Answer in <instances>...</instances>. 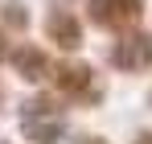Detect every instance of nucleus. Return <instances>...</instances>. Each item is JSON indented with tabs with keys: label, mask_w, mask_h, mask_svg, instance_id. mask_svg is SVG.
<instances>
[{
	"label": "nucleus",
	"mask_w": 152,
	"mask_h": 144,
	"mask_svg": "<svg viewBox=\"0 0 152 144\" xmlns=\"http://www.w3.org/2000/svg\"><path fill=\"white\" fill-rule=\"evenodd\" d=\"M132 144H152V128H144V132H136V140Z\"/></svg>",
	"instance_id": "obj_9"
},
{
	"label": "nucleus",
	"mask_w": 152,
	"mask_h": 144,
	"mask_svg": "<svg viewBox=\"0 0 152 144\" xmlns=\"http://www.w3.org/2000/svg\"><path fill=\"white\" fill-rule=\"evenodd\" d=\"M50 82H53V91H58V99H70V103H82V107H99L103 99H107L103 74L91 62H78V58L53 62L50 66Z\"/></svg>",
	"instance_id": "obj_1"
},
{
	"label": "nucleus",
	"mask_w": 152,
	"mask_h": 144,
	"mask_svg": "<svg viewBox=\"0 0 152 144\" xmlns=\"http://www.w3.org/2000/svg\"><path fill=\"white\" fill-rule=\"evenodd\" d=\"M148 103H152V95H148Z\"/></svg>",
	"instance_id": "obj_13"
},
{
	"label": "nucleus",
	"mask_w": 152,
	"mask_h": 144,
	"mask_svg": "<svg viewBox=\"0 0 152 144\" xmlns=\"http://www.w3.org/2000/svg\"><path fill=\"white\" fill-rule=\"evenodd\" d=\"M74 144H111V140H107V136H78Z\"/></svg>",
	"instance_id": "obj_8"
},
{
	"label": "nucleus",
	"mask_w": 152,
	"mask_h": 144,
	"mask_svg": "<svg viewBox=\"0 0 152 144\" xmlns=\"http://www.w3.org/2000/svg\"><path fill=\"white\" fill-rule=\"evenodd\" d=\"M144 0H86V17L95 29H107V33H127V29H140L144 21Z\"/></svg>",
	"instance_id": "obj_3"
},
{
	"label": "nucleus",
	"mask_w": 152,
	"mask_h": 144,
	"mask_svg": "<svg viewBox=\"0 0 152 144\" xmlns=\"http://www.w3.org/2000/svg\"><path fill=\"white\" fill-rule=\"evenodd\" d=\"M45 41H53L58 49H70L74 54L82 46V25H78L74 12H66V8H53L50 17H45Z\"/></svg>",
	"instance_id": "obj_6"
},
{
	"label": "nucleus",
	"mask_w": 152,
	"mask_h": 144,
	"mask_svg": "<svg viewBox=\"0 0 152 144\" xmlns=\"http://www.w3.org/2000/svg\"><path fill=\"white\" fill-rule=\"evenodd\" d=\"M0 144H4V136H0Z\"/></svg>",
	"instance_id": "obj_12"
},
{
	"label": "nucleus",
	"mask_w": 152,
	"mask_h": 144,
	"mask_svg": "<svg viewBox=\"0 0 152 144\" xmlns=\"http://www.w3.org/2000/svg\"><path fill=\"white\" fill-rule=\"evenodd\" d=\"M107 62H111L115 70H124V74L152 70V33L148 29H127V33H119V37L111 41V49H107Z\"/></svg>",
	"instance_id": "obj_4"
},
{
	"label": "nucleus",
	"mask_w": 152,
	"mask_h": 144,
	"mask_svg": "<svg viewBox=\"0 0 152 144\" xmlns=\"http://www.w3.org/2000/svg\"><path fill=\"white\" fill-rule=\"evenodd\" d=\"M66 107L58 103V95H33L21 103V136L33 144H62L66 136Z\"/></svg>",
	"instance_id": "obj_2"
},
{
	"label": "nucleus",
	"mask_w": 152,
	"mask_h": 144,
	"mask_svg": "<svg viewBox=\"0 0 152 144\" xmlns=\"http://www.w3.org/2000/svg\"><path fill=\"white\" fill-rule=\"evenodd\" d=\"M0 107H4V82H0Z\"/></svg>",
	"instance_id": "obj_11"
},
{
	"label": "nucleus",
	"mask_w": 152,
	"mask_h": 144,
	"mask_svg": "<svg viewBox=\"0 0 152 144\" xmlns=\"http://www.w3.org/2000/svg\"><path fill=\"white\" fill-rule=\"evenodd\" d=\"M4 58H8V33L0 29V62H4Z\"/></svg>",
	"instance_id": "obj_10"
},
{
	"label": "nucleus",
	"mask_w": 152,
	"mask_h": 144,
	"mask_svg": "<svg viewBox=\"0 0 152 144\" xmlns=\"http://www.w3.org/2000/svg\"><path fill=\"white\" fill-rule=\"evenodd\" d=\"M8 62H12V70L21 74L25 82H45L50 78V54L41 46H29V41H21L17 49H8Z\"/></svg>",
	"instance_id": "obj_5"
},
{
	"label": "nucleus",
	"mask_w": 152,
	"mask_h": 144,
	"mask_svg": "<svg viewBox=\"0 0 152 144\" xmlns=\"http://www.w3.org/2000/svg\"><path fill=\"white\" fill-rule=\"evenodd\" d=\"M4 21L12 25V29H29V8H21L17 0H8L4 4Z\"/></svg>",
	"instance_id": "obj_7"
}]
</instances>
